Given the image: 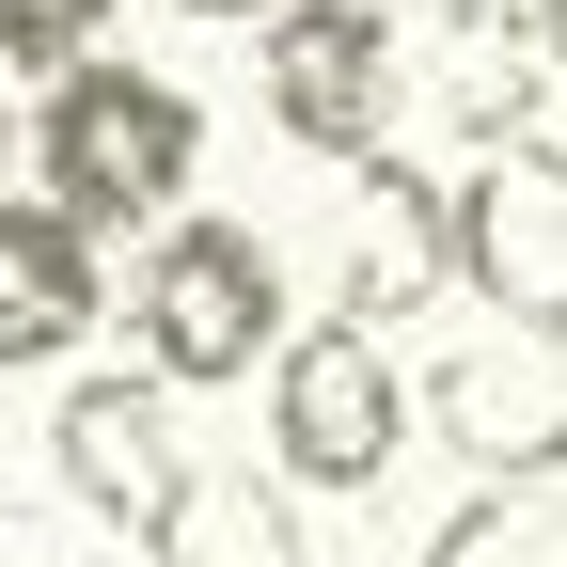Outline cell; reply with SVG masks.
Instances as JSON below:
<instances>
[{
  "instance_id": "1",
  "label": "cell",
  "mask_w": 567,
  "mask_h": 567,
  "mask_svg": "<svg viewBox=\"0 0 567 567\" xmlns=\"http://www.w3.org/2000/svg\"><path fill=\"white\" fill-rule=\"evenodd\" d=\"M284 331H300V300H284V252H268L252 221H189V205H174V221L142 237V268H126V347H142L174 394L268 379Z\"/></svg>"
},
{
  "instance_id": "2",
  "label": "cell",
  "mask_w": 567,
  "mask_h": 567,
  "mask_svg": "<svg viewBox=\"0 0 567 567\" xmlns=\"http://www.w3.org/2000/svg\"><path fill=\"white\" fill-rule=\"evenodd\" d=\"M32 174H48L63 221H95V237L142 221V237H158L189 205V174H205V111L158 80V63H63V95L32 126Z\"/></svg>"
},
{
  "instance_id": "3",
  "label": "cell",
  "mask_w": 567,
  "mask_h": 567,
  "mask_svg": "<svg viewBox=\"0 0 567 567\" xmlns=\"http://www.w3.org/2000/svg\"><path fill=\"white\" fill-rule=\"evenodd\" d=\"M410 442H425V410L394 379V331H363V316H300L284 331V363H268V473L284 488L379 505Z\"/></svg>"
},
{
  "instance_id": "4",
  "label": "cell",
  "mask_w": 567,
  "mask_h": 567,
  "mask_svg": "<svg viewBox=\"0 0 567 567\" xmlns=\"http://www.w3.org/2000/svg\"><path fill=\"white\" fill-rule=\"evenodd\" d=\"M410 410L473 488H551L567 473V316H457Z\"/></svg>"
},
{
  "instance_id": "5",
  "label": "cell",
  "mask_w": 567,
  "mask_h": 567,
  "mask_svg": "<svg viewBox=\"0 0 567 567\" xmlns=\"http://www.w3.org/2000/svg\"><path fill=\"white\" fill-rule=\"evenodd\" d=\"M252 95L300 158H379L410 111V17L394 0H284L252 48Z\"/></svg>"
},
{
  "instance_id": "6",
  "label": "cell",
  "mask_w": 567,
  "mask_h": 567,
  "mask_svg": "<svg viewBox=\"0 0 567 567\" xmlns=\"http://www.w3.org/2000/svg\"><path fill=\"white\" fill-rule=\"evenodd\" d=\"M457 300L473 316H567V158L551 142H473V174H457Z\"/></svg>"
},
{
  "instance_id": "7",
  "label": "cell",
  "mask_w": 567,
  "mask_h": 567,
  "mask_svg": "<svg viewBox=\"0 0 567 567\" xmlns=\"http://www.w3.org/2000/svg\"><path fill=\"white\" fill-rule=\"evenodd\" d=\"M425 300H457V174H410L394 142L379 158H347V252H331V316H425Z\"/></svg>"
},
{
  "instance_id": "8",
  "label": "cell",
  "mask_w": 567,
  "mask_h": 567,
  "mask_svg": "<svg viewBox=\"0 0 567 567\" xmlns=\"http://www.w3.org/2000/svg\"><path fill=\"white\" fill-rule=\"evenodd\" d=\"M48 473H63V505L80 520H111V536H142L174 505V473H189V442H174V379L142 363V379H80L48 410Z\"/></svg>"
},
{
  "instance_id": "9",
  "label": "cell",
  "mask_w": 567,
  "mask_h": 567,
  "mask_svg": "<svg viewBox=\"0 0 567 567\" xmlns=\"http://www.w3.org/2000/svg\"><path fill=\"white\" fill-rule=\"evenodd\" d=\"M111 316V268H95V221H63L48 189H0V379L63 363Z\"/></svg>"
},
{
  "instance_id": "10",
  "label": "cell",
  "mask_w": 567,
  "mask_h": 567,
  "mask_svg": "<svg viewBox=\"0 0 567 567\" xmlns=\"http://www.w3.org/2000/svg\"><path fill=\"white\" fill-rule=\"evenodd\" d=\"M142 567H316L300 551V488L252 473V457H189L174 505L142 520Z\"/></svg>"
},
{
  "instance_id": "11",
  "label": "cell",
  "mask_w": 567,
  "mask_h": 567,
  "mask_svg": "<svg viewBox=\"0 0 567 567\" xmlns=\"http://www.w3.org/2000/svg\"><path fill=\"white\" fill-rule=\"evenodd\" d=\"M425 567H567V488H473L425 536Z\"/></svg>"
},
{
  "instance_id": "12",
  "label": "cell",
  "mask_w": 567,
  "mask_h": 567,
  "mask_svg": "<svg viewBox=\"0 0 567 567\" xmlns=\"http://www.w3.org/2000/svg\"><path fill=\"white\" fill-rule=\"evenodd\" d=\"M111 0H0V63H95Z\"/></svg>"
},
{
  "instance_id": "13",
  "label": "cell",
  "mask_w": 567,
  "mask_h": 567,
  "mask_svg": "<svg viewBox=\"0 0 567 567\" xmlns=\"http://www.w3.org/2000/svg\"><path fill=\"white\" fill-rule=\"evenodd\" d=\"M95 536L111 520H80V505H0V567H95Z\"/></svg>"
},
{
  "instance_id": "14",
  "label": "cell",
  "mask_w": 567,
  "mask_h": 567,
  "mask_svg": "<svg viewBox=\"0 0 567 567\" xmlns=\"http://www.w3.org/2000/svg\"><path fill=\"white\" fill-rule=\"evenodd\" d=\"M174 17H252V32H268V17H284V0H174Z\"/></svg>"
},
{
  "instance_id": "15",
  "label": "cell",
  "mask_w": 567,
  "mask_h": 567,
  "mask_svg": "<svg viewBox=\"0 0 567 567\" xmlns=\"http://www.w3.org/2000/svg\"><path fill=\"white\" fill-rule=\"evenodd\" d=\"M0 174H17V111H0Z\"/></svg>"
}]
</instances>
